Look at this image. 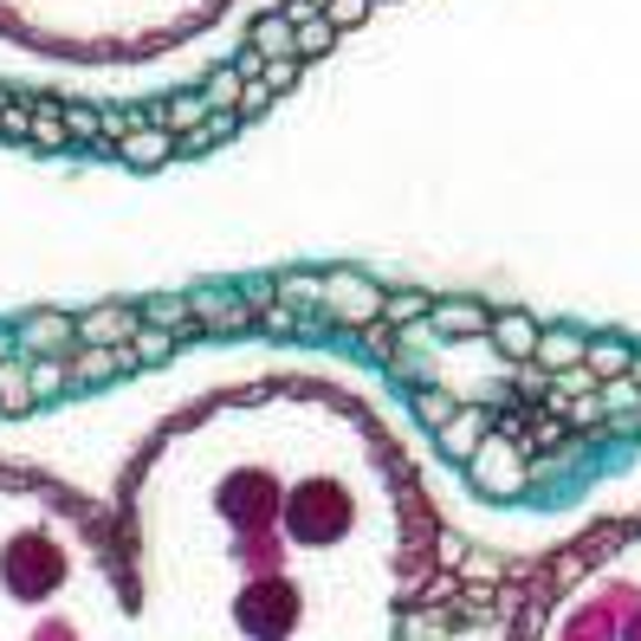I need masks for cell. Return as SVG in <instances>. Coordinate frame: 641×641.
Instances as JSON below:
<instances>
[{"label":"cell","instance_id":"obj_10","mask_svg":"<svg viewBox=\"0 0 641 641\" xmlns=\"http://www.w3.org/2000/svg\"><path fill=\"white\" fill-rule=\"evenodd\" d=\"M331 39H338L331 20H318V13H304V20H299V52H304V59H311V52H331Z\"/></svg>","mask_w":641,"mask_h":641},{"label":"cell","instance_id":"obj_19","mask_svg":"<svg viewBox=\"0 0 641 641\" xmlns=\"http://www.w3.org/2000/svg\"><path fill=\"white\" fill-rule=\"evenodd\" d=\"M266 104H272L266 84H240V111H266Z\"/></svg>","mask_w":641,"mask_h":641},{"label":"cell","instance_id":"obj_12","mask_svg":"<svg viewBox=\"0 0 641 641\" xmlns=\"http://www.w3.org/2000/svg\"><path fill=\"white\" fill-rule=\"evenodd\" d=\"M434 324H441V331H480L487 318H480L473 304H441V311H434Z\"/></svg>","mask_w":641,"mask_h":641},{"label":"cell","instance_id":"obj_4","mask_svg":"<svg viewBox=\"0 0 641 641\" xmlns=\"http://www.w3.org/2000/svg\"><path fill=\"white\" fill-rule=\"evenodd\" d=\"M130 331H137V311H98V318L78 324V338L84 343H123Z\"/></svg>","mask_w":641,"mask_h":641},{"label":"cell","instance_id":"obj_17","mask_svg":"<svg viewBox=\"0 0 641 641\" xmlns=\"http://www.w3.org/2000/svg\"><path fill=\"white\" fill-rule=\"evenodd\" d=\"M169 331H156V338H137V363H156V357H169Z\"/></svg>","mask_w":641,"mask_h":641},{"label":"cell","instance_id":"obj_8","mask_svg":"<svg viewBox=\"0 0 641 641\" xmlns=\"http://www.w3.org/2000/svg\"><path fill=\"white\" fill-rule=\"evenodd\" d=\"M240 84H247V72H240V66H221V72L201 84V98L221 104V111H233V104H240Z\"/></svg>","mask_w":641,"mask_h":641},{"label":"cell","instance_id":"obj_1","mask_svg":"<svg viewBox=\"0 0 641 641\" xmlns=\"http://www.w3.org/2000/svg\"><path fill=\"white\" fill-rule=\"evenodd\" d=\"M324 299H331V311H338L343 324H363V318L382 311V292L363 286V279H324Z\"/></svg>","mask_w":641,"mask_h":641},{"label":"cell","instance_id":"obj_5","mask_svg":"<svg viewBox=\"0 0 641 641\" xmlns=\"http://www.w3.org/2000/svg\"><path fill=\"white\" fill-rule=\"evenodd\" d=\"M492 338H499L505 357H531L538 350V324L531 318H492Z\"/></svg>","mask_w":641,"mask_h":641},{"label":"cell","instance_id":"obj_11","mask_svg":"<svg viewBox=\"0 0 641 641\" xmlns=\"http://www.w3.org/2000/svg\"><path fill=\"white\" fill-rule=\"evenodd\" d=\"M33 143H66V111L59 104H33Z\"/></svg>","mask_w":641,"mask_h":641},{"label":"cell","instance_id":"obj_7","mask_svg":"<svg viewBox=\"0 0 641 641\" xmlns=\"http://www.w3.org/2000/svg\"><path fill=\"white\" fill-rule=\"evenodd\" d=\"M272 299L318 304V299H324V279H318V272H286V279H272Z\"/></svg>","mask_w":641,"mask_h":641},{"label":"cell","instance_id":"obj_15","mask_svg":"<svg viewBox=\"0 0 641 641\" xmlns=\"http://www.w3.org/2000/svg\"><path fill=\"white\" fill-rule=\"evenodd\" d=\"M201 111H208V98H182V104H169V123H162V130H182V123H194Z\"/></svg>","mask_w":641,"mask_h":641},{"label":"cell","instance_id":"obj_18","mask_svg":"<svg viewBox=\"0 0 641 641\" xmlns=\"http://www.w3.org/2000/svg\"><path fill=\"white\" fill-rule=\"evenodd\" d=\"M382 311H389V318H421V311H428V299H421V292H415V299H389Z\"/></svg>","mask_w":641,"mask_h":641},{"label":"cell","instance_id":"obj_9","mask_svg":"<svg viewBox=\"0 0 641 641\" xmlns=\"http://www.w3.org/2000/svg\"><path fill=\"white\" fill-rule=\"evenodd\" d=\"M531 357H544V370H570V363H583V343L558 331V338H538V350H531Z\"/></svg>","mask_w":641,"mask_h":641},{"label":"cell","instance_id":"obj_14","mask_svg":"<svg viewBox=\"0 0 641 641\" xmlns=\"http://www.w3.org/2000/svg\"><path fill=\"white\" fill-rule=\"evenodd\" d=\"M150 318H162V324H189L194 304H189V299H156V304H150Z\"/></svg>","mask_w":641,"mask_h":641},{"label":"cell","instance_id":"obj_16","mask_svg":"<svg viewBox=\"0 0 641 641\" xmlns=\"http://www.w3.org/2000/svg\"><path fill=\"white\" fill-rule=\"evenodd\" d=\"M260 84H266V91H286V84H292V59H272V66H260Z\"/></svg>","mask_w":641,"mask_h":641},{"label":"cell","instance_id":"obj_6","mask_svg":"<svg viewBox=\"0 0 641 641\" xmlns=\"http://www.w3.org/2000/svg\"><path fill=\"white\" fill-rule=\"evenodd\" d=\"M20 338L33 343V350H59V343H72V338H78V324H72V318H33Z\"/></svg>","mask_w":641,"mask_h":641},{"label":"cell","instance_id":"obj_2","mask_svg":"<svg viewBox=\"0 0 641 641\" xmlns=\"http://www.w3.org/2000/svg\"><path fill=\"white\" fill-rule=\"evenodd\" d=\"M117 156H123L130 169H156V162L176 156V130H123V137H117Z\"/></svg>","mask_w":641,"mask_h":641},{"label":"cell","instance_id":"obj_3","mask_svg":"<svg viewBox=\"0 0 641 641\" xmlns=\"http://www.w3.org/2000/svg\"><path fill=\"white\" fill-rule=\"evenodd\" d=\"M253 52H266V59H292V52H299V27H292L286 13H266L260 27H253Z\"/></svg>","mask_w":641,"mask_h":641},{"label":"cell","instance_id":"obj_13","mask_svg":"<svg viewBox=\"0 0 641 641\" xmlns=\"http://www.w3.org/2000/svg\"><path fill=\"white\" fill-rule=\"evenodd\" d=\"M363 13H370V0H324V20H331V27H357V20H363Z\"/></svg>","mask_w":641,"mask_h":641},{"label":"cell","instance_id":"obj_20","mask_svg":"<svg viewBox=\"0 0 641 641\" xmlns=\"http://www.w3.org/2000/svg\"><path fill=\"white\" fill-rule=\"evenodd\" d=\"M583 357H590V363H597V370H622V363H629V350H583Z\"/></svg>","mask_w":641,"mask_h":641}]
</instances>
